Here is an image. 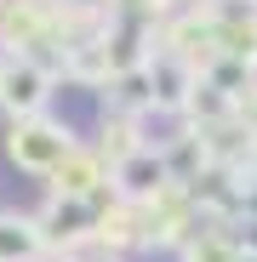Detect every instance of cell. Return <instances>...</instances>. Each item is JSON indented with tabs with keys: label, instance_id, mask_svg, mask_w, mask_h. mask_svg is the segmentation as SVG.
Listing matches in <instances>:
<instances>
[{
	"label": "cell",
	"instance_id": "6",
	"mask_svg": "<svg viewBox=\"0 0 257 262\" xmlns=\"http://www.w3.org/2000/svg\"><path fill=\"white\" fill-rule=\"evenodd\" d=\"M46 239H40L34 211H6L0 205V262H46Z\"/></svg>",
	"mask_w": 257,
	"mask_h": 262
},
{
	"label": "cell",
	"instance_id": "2",
	"mask_svg": "<svg viewBox=\"0 0 257 262\" xmlns=\"http://www.w3.org/2000/svg\"><path fill=\"white\" fill-rule=\"evenodd\" d=\"M57 80H63V74H57L46 57H6V69H0V114H6V120L52 114Z\"/></svg>",
	"mask_w": 257,
	"mask_h": 262
},
{
	"label": "cell",
	"instance_id": "9",
	"mask_svg": "<svg viewBox=\"0 0 257 262\" xmlns=\"http://www.w3.org/2000/svg\"><path fill=\"white\" fill-rule=\"evenodd\" d=\"M240 262H257V256H246V251H240Z\"/></svg>",
	"mask_w": 257,
	"mask_h": 262
},
{
	"label": "cell",
	"instance_id": "5",
	"mask_svg": "<svg viewBox=\"0 0 257 262\" xmlns=\"http://www.w3.org/2000/svg\"><path fill=\"white\" fill-rule=\"evenodd\" d=\"M46 194H57V200H86V205H109V200H114V188H109V160H103L92 143H80L52 177H46Z\"/></svg>",
	"mask_w": 257,
	"mask_h": 262
},
{
	"label": "cell",
	"instance_id": "10",
	"mask_svg": "<svg viewBox=\"0 0 257 262\" xmlns=\"http://www.w3.org/2000/svg\"><path fill=\"white\" fill-rule=\"evenodd\" d=\"M0 69H6V52H0Z\"/></svg>",
	"mask_w": 257,
	"mask_h": 262
},
{
	"label": "cell",
	"instance_id": "7",
	"mask_svg": "<svg viewBox=\"0 0 257 262\" xmlns=\"http://www.w3.org/2000/svg\"><path fill=\"white\" fill-rule=\"evenodd\" d=\"M177 262H240V234L223 223H200L194 239L177 251Z\"/></svg>",
	"mask_w": 257,
	"mask_h": 262
},
{
	"label": "cell",
	"instance_id": "4",
	"mask_svg": "<svg viewBox=\"0 0 257 262\" xmlns=\"http://www.w3.org/2000/svg\"><path fill=\"white\" fill-rule=\"evenodd\" d=\"M109 188H114V200H126V205H154L160 194L177 188V177H171L166 148L149 143V148H137V154H126L120 165H109Z\"/></svg>",
	"mask_w": 257,
	"mask_h": 262
},
{
	"label": "cell",
	"instance_id": "1",
	"mask_svg": "<svg viewBox=\"0 0 257 262\" xmlns=\"http://www.w3.org/2000/svg\"><path fill=\"white\" fill-rule=\"evenodd\" d=\"M80 120L69 114H34V120H12L6 125V137H0V148H6V160L23 171V177H40L46 183L52 171L80 148Z\"/></svg>",
	"mask_w": 257,
	"mask_h": 262
},
{
	"label": "cell",
	"instance_id": "3",
	"mask_svg": "<svg viewBox=\"0 0 257 262\" xmlns=\"http://www.w3.org/2000/svg\"><path fill=\"white\" fill-rule=\"evenodd\" d=\"M97 216H103V205L57 200V194H46V200L34 205L40 239H46V251H52V256H74L80 245H92V239H97Z\"/></svg>",
	"mask_w": 257,
	"mask_h": 262
},
{
	"label": "cell",
	"instance_id": "11",
	"mask_svg": "<svg viewBox=\"0 0 257 262\" xmlns=\"http://www.w3.org/2000/svg\"><path fill=\"white\" fill-rule=\"evenodd\" d=\"M0 12H6V0H0Z\"/></svg>",
	"mask_w": 257,
	"mask_h": 262
},
{
	"label": "cell",
	"instance_id": "8",
	"mask_svg": "<svg viewBox=\"0 0 257 262\" xmlns=\"http://www.w3.org/2000/svg\"><path fill=\"white\" fill-rule=\"evenodd\" d=\"M240 114H246V120H251V125H257V92H251V97H246V108H240Z\"/></svg>",
	"mask_w": 257,
	"mask_h": 262
}]
</instances>
